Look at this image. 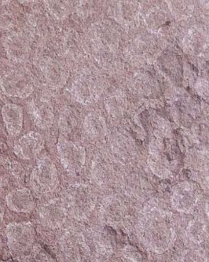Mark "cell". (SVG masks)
<instances>
[{
  "label": "cell",
  "instance_id": "obj_28",
  "mask_svg": "<svg viewBox=\"0 0 209 262\" xmlns=\"http://www.w3.org/2000/svg\"><path fill=\"white\" fill-rule=\"evenodd\" d=\"M7 262H18V260H12V259H11V260H7Z\"/></svg>",
  "mask_w": 209,
  "mask_h": 262
},
{
  "label": "cell",
  "instance_id": "obj_11",
  "mask_svg": "<svg viewBox=\"0 0 209 262\" xmlns=\"http://www.w3.org/2000/svg\"><path fill=\"white\" fill-rule=\"evenodd\" d=\"M4 49L10 61L23 63L29 60L31 54L29 41L25 35L14 33L6 36Z\"/></svg>",
  "mask_w": 209,
  "mask_h": 262
},
{
  "label": "cell",
  "instance_id": "obj_4",
  "mask_svg": "<svg viewBox=\"0 0 209 262\" xmlns=\"http://www.w3.org/2000/svg\"><path fill=\"white\" fill-rule=\"evenodd\" d=\"M5 235L9 250L16 257L29 253L36 239V231L30 222L9 224Z\"/></svg>",
  "mask_w": 209,
  "mask_h": 262
},
{
  "label": "cell",
  "instance_id": "obj_29",
  "mask_svg": "<svg viewBox=\"0 0 209 262\" xmlns=\"http://www.w3.org/2000/svg\"><path fill=\"white\" fill-rule=\"evenodd\" d=\"M2 3H4V2H0V5H2Z\"/></svg>",
  "mask_w": 209,
  "mask_h": 262
},
{
  "label": "cell",
  "instance_id": "obj_10",
  "mask_svg": "<svg viewBox=\"0 0 209 262\" xmlns=\"http://www.w3.org/2000/svg\"><path fill=\"white\" fill-rule=\"evenodd\" d=\"M43 77L49 87L55 90L62 89L69 77V70L66 66L55 58H48L41 65Z\"/></svg>",
  "mask_w": 209,
  "mask_h": 262
},
{
  "label": "cell",
  "instance_id": "obj_25",
  "mask_svg": "<svg viewBox=\"0 0 209 262\" xmlns=\"http://www.w3.org/2000/svg\"><path fill=\"white\" fill-rule=\"evenodd\" d=\"M4 215H5V211H4V207L0 205V224L2 223L4 221Z\"/></svg>",
  "mask_w": 209,
  "mask_h": 262
},
{
  "label": "cell",
  "instance_id": "obj_16",
  "mask_svg": "<svg viewBox=\"0 0 209 262\" xmlns=\"http://www.w3.org/2000/svg\"><path fill=\"white\" fill-rule=\"evenodd\" d=\"M126 209L121 200L115 197L106 198L101 205L100 214L102 221L109 225H118L125 217Z\"/></svg>",
  "mask_w": 209,
  "mask_h": 262
},
{
  "label": "cell",
  "instance_id": "obj_12",
  "mask_svg": "<svg viewBox=\"0 0 209 262\" xmlns=\"http://www.w3.org/2000/svg\"><path fill=\"white\" fill-rule=\"evenodd\" d=\"M71 93L73 99L83 105L94 102L97 97L98 87L93 77L82 74L76 77L72 83Z\"/></svg>",
  "mask_w": 209,
  "mask_h": 262
},
{
  "label": "cell",
  "instance_id": "obj_1",
  "mask_svg": "<svg viewBox=\"0 0 209 262\" xmlns=\"http://www.w3.org/2000/svg\"><path fill=\"white\" fill-rule=\"evenodd\" d=\"M138 238L155 254H162L173 246L175 230L172 219L162 209L153 208L146 212L137 227Z\"/></svg>",
  "mask_w": 209,
  "mask_h": 262
},
{
  "label": "cell",
  "instance_id": "obj_31",
  "mask_svg": "<svg viewBox=\"0 0 209 262\" xmlns=\"http://www.w3.org/2000/svg\"><path fill=\"white\" fill-rule=\"evenodd\" d=\"M0 187H1V181H0Z\"/></svg>",
  "mask_w": 209,
  "mask_h": 262
},
{
  "label": "cell",
  "instance_id": "obj_20",
  "mask_svg": "<svg viewBox=\"0 0 209 262\" xmlns=\"http://www.w3.org/2000/svg\"><path fill=\"white\" fill-rule=\"evenodd\" d=\"M84 129L91 138H98L103 134L105 131V124L99 115L90 114L84 120Z\"/></svg>",
  "mask_w": 209,
  "mask_h": 262
},
{
  "label": "cell",
  "instance_id": "obj_30",
  "mask_svg": "<svg viewBox=\"0 0 209 262\" xmlns=\"http://www.w3.org/2000/svg\"><path fill=\"white\" fill-rule=\"evenodd\" d=\"M0 61H1V55H0Z\"/></svg>",
  "mask_w": 209,
  "mask_h": 262
},
{
  "label": "cell",
  "instance_id": "obj_19",
  "mask_svg": "<svg viewBox=\"0 0 209 262\" xmlns=\"http://www.w3.org/2000/svg\"><path fill=\"white\" fill-rule=\"evenodd\" d=\"M81 38L78 33L74 31L69 32L66 35L64 48L66 51L67 55L73 59H77L83 56V45L81 42Z\"/></svg>",
  "mask_w": 209,
  "mask_h": 262
},
{
  "label": "cell",
  "instance_id": "obj_22",
  "mask_svg": "<svg viewBox=\"0 0 209 262\" xmlns=\"http://www.w3.org/2000/svg\"><path fill=\"white\" fill-rule=\"evenodd\" d=\"M180 262H206L204 256L194 250H188L185 251Z\"/></svg>",
  "mask_w": 209,
  "mask_h": 262
},
{
  "label": "cell",
  "instance_id": "obj_21",
  "mask_svg": "<svg viewBox=\"0 0 209 262\" xmlns=\"http://www.w3.org/2000/svg\"><path fill=\"white\" fill-rule=\"evenodd\" d=\"M50 14L60 20L66 18L70 14L69 3L62 1H45Z\"/></svg>",
  "mask_w": 209,
  "mask_h": 262
},
{
  "label": "cell",
  "instance_id": "obj_15",
  "mask_svg": "<svg viewBox=\"0 0 209 262\" xmlns=\"http://www.w3.org/2000/svg\"><path fill=\"white\" fill-rule=\"evenodd\" d=\"M5 201L8 209L16 213H29L35 208L33 194L27 188L10 191L6 196Z\"/></svg>",
  "mask_w": 209,
  "mask_h": 262
},
{
  "label": "cell",
  "instance_id": "obj_6",
  "mask_svg": "<svg viewBox=\"0 0 209 262\" xmlns=\"http://www.w3.org/2000/svg\"><path fill=\"white\" fill-rule=\"evenodd\" d=\"M202 195V190L194 181H183L174 187L171 203L175 210L181 213L194 211Z\"/></svg>",
  "mask_w": 209,
  "mask_h": 262
},
{
  "label": "cell",
  "instance_id": "obj_18",
  "mask_svg": "<svg viewBox=\"0 0 209 262\" xmlns=\"http://www.w3.org/2000/svg\"><path fill=\"white\" fill-rule=\"evenodd\" d=\"M185 235L194 244H203L208 236L207 225L204 220L194 218L191 221L185 228Z\"/></svg>",
  "mask_w": 209,
  "mask_h": 262
},
{
  "label": "cell",
  "instance_id": "obj_5",
  "mask_svg": "<svg viewBox=\"0 0 209 262\" xmlns=\"http://www.w3.org/2000/svg\"><path fill=\"white\" fill-rule=\"evenodd\" d=\"M0 87L6 96L26 99L34 92V79L24 70H10L0 80Z\"/></svg>",
  "mask_w": 209,
  "mask_h": 262
},
{
  "label": "cell",
  "instance_id": "obj_3",
  "mask_svg": "<svg viewBox=\"0 0 209 262\" xmlns=\"http://www.w3.org/2000/svg\"><path fill=\"white\" fill-rule=\"evenodd\" d=\"M96 194L87 185H72L65 201L67 211L77 221L87 219L96 205Z\"/></svg>",
  "mask_w": 209,
  "mask_h": 262
},
{
  "label": "cell",
  "instance_id": "obj_13",
  "mask_svg": "<svg viewBox=\"0 0 209 262\" xmlns=\"http://www.w3.org/2000/svg\"><path fill=\"white\" fill-rule=\"evenodd\" d=\"M61 251L70 262H83L88 252V247L81 235L68 233L61 242Z\"/></svg>",
  "mask_w": 209,
  "mask_h": 262
},
{
  "label": "cell",
  "instance_id": "obj_7",
  "mask_svg": "<svg viewBox=\"0 0 209 262\" xmlns=\"http://www.w3.org/2000/svg\"><path fill=\"white\" fill-rule=\"evenodd\" d=\"M58 159L64 169L72 175L81 172L86 163V150L83 146L61 136L57 143Z\"/></svg>",
  "mask_w": 209,
  "mask_h": 262
},
{
  "label": "cell",
  "instance_id": "obj_9",
  "mask_svg": "<svg viewBox=\"0 0 209 262\" xmlns=\"http://www.w3.org/2000/svg\"><path fill=\"white\" fill-rule=\"evenodd\" d=\"M44 145V139L40 133L30 132L16 142L14 152L19 159L32 160L41 153Z\"/></svg>",
  "mask_w": 209,
  "mask_h": 262
},
{
  "label": "cell",
  "instance_id": "obj_14",
  "mask_svg": "<svg viewBox=\"0 0 209 262\" xmlns=\"http://www.w3.org/2000/svg\"><path fill=\"white\" fill-rule=\"evenodd\" d=\"M3 120L9 136L17 137L20 134L24 123V111L17 104L7 103L1 110Z\"/></svg>",
  "mask_w": 209,
  "mask_h": 262
},
{
  "label": "cell",
  "instance_id": "obj_27",
  "mask_svg": "<svg viewBox=\"0 0 209 262\" xmlns=\"http://www.w3.org/2000/svg\"><path fill=\"white\" fill-rule=\"evenodd\" d=\"M2 241H1V238H0V259L2 257Z\"/></svg>",
  "mask_w": 209,
  "mask_h": 262
},
{
  "label": "cell",
  "instance_id": "obj_8",
  "mask_svg": "<svg viewBox=\"0 0 209 262\" xmlns=\"http://www.w3.org/2000/svg\"><path fill=\"white\" fill-rule=\"evenodd\" d=\"M68 211L65 201L55 199L43 205L39 211V219L43 226L51 230L58 229L66 222Z\"/></svg>",
  "mask_w": 209,
  "mask_h": 262
},
{
  "label": "cell",
  "instance_id": "obj_17",
  "mask_svg": "<svg viewBox=\"0 0 209 262\" xmlns=\"http://www.w3.org/2000/svg\"><path fill=\"white\" fill-rule=\"evenodd\" d=\"M31 114L36 126L42 129H48L52 126L55 120L53 108L48 102L35 100L31 103Z\"/></svg>",
  "mask_w": 209,
  "mask_h": 262
},
{
  "label": "cell",
  "instance_id": "obj_26",
  "mask_svg": "<svg viewBox=\"0 0 209 262\" xmlns=\"http://www.w3.org/2000/svg\"><path fill=\"white\" fill-rule=\"evenodd\" d=\"M205 210L206 213H207V217H208L209 220V200H207V203H206Z\"/></svg>",
  "mask_w": 209,
  "mask_h": 262
},
{
  "label": "cell",
  "instance_id": "obj_24",
  "mask_svg": "<svg viewBox=\"0 0 209 262\" xmlns=\"http://www.w3.org/2000/svg\"><path fill=\"white\" fill-rule=\"evenodd\" d=\"M13 25V17L10 14H4L0 15V28L8 29Z\"/></svg>",
  "mask_w": 209,
  "mask_h": 262
},
{
  "label": "cell",
  "instance_id": "obj_2",
  "mask_svg": "<svg viewBox=\"0 0 209 262\" xmlns=\"http://www.w3.org/2000/svg\"><path fill=\"white\" fill-rule=\"evenodd\" d=\"M29 184L37 196L45 195L56 190L59 184L58 169L49 157H42L30 174Z\"/></svg>",
  "mask_w": 209,
  "mask_h": 262
},
{
  "label": "cell",
  "instance_id": "obj_23",
  "mask_svg": "<svg viewBox=\"0 0 209 262\" xmlns=\"http://www.w3.org/2000/svg\"><path fill=\"white\" fill-rule=\"evenodd\" d=\"M32 262H56L53 257H51L43 249H38L33 252Z\"/></svg>",
  "mask_w": 209,
  "mask_h": 262
}]
</instances>
